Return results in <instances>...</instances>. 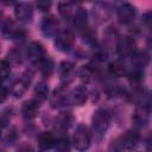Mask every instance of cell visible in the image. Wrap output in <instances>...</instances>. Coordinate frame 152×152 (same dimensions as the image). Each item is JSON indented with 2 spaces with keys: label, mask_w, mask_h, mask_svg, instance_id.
<instances>
[{
  "label": "cell",
  "mask_w": 152,
  "mask_h": 152,
  "mask_svg": "<svg viewBox=\"0 0 152 152\" xmlns=\"http://www.w3.org/2000/svg\"><path fill=\"white\" fill-rule=\"evenodd\" d=\"M139 141V134L134 131H126L116 139H114L110 144V150L113 152H124L132 150L137 146Z\"/></svg>",
  "instance_id": "1"
},
{
  "label": "cell",
  "mask_w": 152,
  "mask_h": 152,
  "mask_svg": "<svg viewBox=\"0 0 152 152\" xmlns=\"http://www.w3.org/2000/svg\"><path fill=\"white\" fill-rule=\"evenodd\" d=\"M90 142H91V134H90L88 127L82 125V124H80L76 127L75 133L72 135V145H74V147L77 151L83 152V151L89 148Z\"/></svg>",
  "instance_id": "2"
},
{
  "label": "cell",
  "mask_w": 152,
  "mask_h": 152,
  "mask_svg": "<svg viewBox=\"0 0 152 152\" xmlns=\"http://www.w3.org/2000/svg\"><path fill=\"white\" fill-rule=\"evenodd\" d=\"M91 125L96 134H104L110 125V114L106 109H97L91 118Z\"/></svg>",
  "instance_id": "3"
},
{
  "label": "cell",
  "mask_w": 152,
  "mask_h": 152,
  "mask_svg": "<svg viewBox=\"0 0 152 152\" xmlns=\"http://www.w3.org/2000/svg\"><path fill=\"white\" fill-rule=\"evenodd\" d=\"M137 43L134 38L129 36L121 37L118 43H116V53L119 57L125 58V57H132L137 51Z\"/></svg>",
  "instance_id": "4"
},
{
  "label": "cell",
  "mask_w": 152,
  "mask_h": 152,
  "mask_svg": "<svg viewBox=\"0 0 152 152\" xmlns=\"http://www.w3.org/2000/svg\"><path fill=\"white\" fill-rule=\"evenodd\" d=\"M26 57L32 64H40L45 58V48L39 42H31L26 49Z\"/></svg>",
  "instance_id": "5"
},
{
  "label": "cell",
  "mask_w": 152,
  "mask_h": 152,
  "mask_svg": "<svg viewBox=\"0 0 152 152\" xmlns=\"http://www.w3.org/2000/svg\"><path fill=\"white\" fill-rule=\"evenodd\" d=\"M75 42V36L74 32L69 28H64L61 30L57 36L55 37V45L56 49L59 51H68L71 49V46L74 45Z\"/></svg>",
  "instance_id": "6"
},
{
  "label": "cell",
  "mask_w": 152,
  "mask_h": 152,
  "mask_svg": "<svg viewBox=\"0 0 152 152\" xmlns=\"http://www.w3.org/2000/svg\"><path fill=\"white\" fill-rule=\"evenodd\" d=\"M23 28L12 19H6L2 24V36L6 39H19L24 37Z\"/></svg>",
  "instance_id": "7"
},
{
  "label": "cell",
  "mask_w": 152,
  "mask_h": 152,
  "mask_svg": "<svg viewBox=\"0 0 152 152\" xmlns=\"http://www.w3.org/2000/svg\"><path fill=\"white\" fill-rule=\"evenodd\" d=\"M14 15L15 18L24 24H27L32 20L33 17V7L28 2H18L14 6Z\"/></svg>",
  "instance_id": "8"
},
{
  "label": "cell",
  "mask_w": 152,
  "mask_h": 152,
  "mask_svg": "<svg viewBox=\"0 0 152 152\" xmlns=\"http://www.w3.org/2000/svg\"><path fill=\"white\" fill-rule=\"evenodd\" d=\"M137 14V8L129 2H124L118 8V18L122 24H129L134 20Z\"/></svg>",
  "instance_id": "9"
},
{
  "label": "cell",
  "mask_w": 152,
  "mask_h": 152,
  "mask_svg": "<svg viewBox=\"0 0 152 152\" xmlns=\"http://www.w3.org/2000/svg\"><path fill=\"white\" fill-rule=\"evenodd\" d=\"M40 30L42 33L45 37H56L58 31V20L56 19V17L53 15H48L43 19L42 25H40Z\"/></svg>",
  "instance_id": "10"
},
{
  "label": "cell",
  "mask_w": 152,
  "mask_h": 152,
  "mask_svg": "<svg viewBox=\"0 0 152 152\" xmlns=\"http://www.w3.org/2000/svg\"><path fill=\"white\" fill-rule=\"evenodd\" d=\"M72 23H74V26L80 32L87 31V28H88V14H87V11L83 7H78L74 12Z\"/></svg>",
  "instance_id": "11"
},
{
  "label": "cell",
  "mask_w": 152,
  "mask_h": 152,
  "mask_svg": "<svg viewBox=\"0 0 152 152\" xmlns=\"http://www.w3.org/2000/svg\"><path fill=\"white\" fill-rule=\"evenodd\" d=\"M31 78H32V76L27 77V74L23 75L21 78H19V80H17L15 82H13V84H12V87H11V93H12L15 97H20V96L25 93V90L27 89V87H28V84H30V82H31Z\"/></svg>",
  "instance_id": "12"
},
{
  "label": "cell",
  "mask_w": 152,
  "mask_h": 152,
  "mask_svg": "<svg viewBox=\"0 0 152 152\" xmlns=\"http://www.w3.org/2000/svg\"><path fill=\"white\" fill-rule=\"evenodd\" d=\"M87 101V89L83 86L74 88L69 95V102L76 106H82Z\"/></svg>",
  "instance_id": "13"
},
{
  "label": "cell",
  "mask_w": 152,
  "mask_h": 152,
  "mask_svg": "<svg viewBox=\"0 0 152 152\" xmlns=\"http://www.w3.org/2000/svg\"><path fill=\"white\" fill-rule=\"evenodd\" d=\"M39 112V104L34 100L25 101L21 106V115L25 119H33L38 115Z\"/></svg>",
  "instance_id": "14"
},
{
  "label": "cell",
  "mask_w": 152,
  "mask_h": 152,
  "mask_svg": "<svg viewBox=\"0 0 152 152\" xmlns=\"http://www.w3.org/2000/svg\"><path fill=\"white\" fill-rule=\"evenodd\" d=\"M50 102H51V106L53 108L62 107V106H65L69 102V96L63 90V88H58V89L53 90V93L50 97Z\"/></svg>",
  "instance_id": "15"
},
{
  "label": "cell",
  "mask_w": 152,
  "mask_h": 152,
  "mask_svg": "<svg viewBox=\"0 0 152 152\" xmlns=\"http://www.w3.org/2000/svg\"><path fill=\"white\" fill-rule=\"evenodd\" d=\"M150 55L146 51H138L132 56V65L135 70H142V68L148 63Z\"/></svg>",
  "instance_id": "16"
},
{
  "label": "cell",
  "mask_w": 152,
  "mask_h": 152,
  "mask_svg": "<svg viewBox=\"0 0 152 152\" xmlns=\"http://www.w3.org/2000/svg\"><path fill=\"white\" fill-rule=\"evenodd\" d=\"M74 64L71 62H68V61H64V62H61L59 65H58V72L61 75V78L64 81H70L72 78V75H74Z\"/></svg>",
  "instance_id": "17"
},
{
  "label": "cell",
  "mask_w": 152,
  "mask_h": 152,
  "mask_svg": "<svg viewBox=\"0 0 152 152\" xmlns=\"http://www.w3.org/2000/svg\"><path fill=\"white\" fill-rule=\"evenodd\" d=\"M38 142H39V146H40L42 150H49V148H51V147L55 146L56 138H55V135H53L52 132H43L39 135Z\"/></svg>",
  "instance_id": "18"
},
{
  "label": "cell",
  "mask_w": 152,
  "mask_h": 152,
  "mask_svg": "<svg viewBox=\"0 0 152 152\" xmlns=\"http://www.w3.org/2000/svg\"><path fill=\"white\" fill-rule=\"evenodd\" d=\"M148 109L144 106V107H139L135 109L134 114H133V121L135 122V125L142 127L147 124V120H148Z\"/></svg>",
  "instance_id": "19"
},
{
  "label": "cell",
  "mask_w": 152,
  "mask_h": 152,
  "mask_svg": "<svg viewBox=\"0 0 152 152\" xmlns=\"http://www.w3.org/2000/svg\"><path fill=\"white\" fill-rule=\"evenodd\" d=\"M109 72L115 77H121L126 75V65L121 61H114L108 66Z\"/></svg>",
  "instance_id": "20"
},
{
  "label": "cell",
  "mask_w": 152,
  "mask_h": 152,
  "mask_svg": "<svg viewBox=\"0 0 152 152\" xmlns=\"http://www.w3.org/2000/svg\"><path fill=\"white\" fill-rule=\"evenodd\" d=\"M72 118L69 113H62L57 119H56V128L61 129V131H64L69 126H70V122H71Z\"/></svg>",
  "instance_id": "21"
},
{
  "label": "cell",
  "mask_w": 152,
  "mask_h": 152,
  "mask_svg": "<svg viewBox=\"0 0 152 152\" xmlns=\"http://www.w3.org/2000/svg\"><path fill=\"white\" fill-rule=\"evenodd\" d=\"M58 12L59 14L65 18V19H69L74 15V7H72V4L71 2H59L58 4Z\"/></svg>",
  "instance_id": "22"
},
{
  "label": "cell",
  "mask_w": 152,
  "mask_h": 152,
  "mask_svg": "<svg viewBox=\"0 0 152 152\" xmlns=\"http://www.w3.org/2000/svg\"><path fill=\"white\" fill-rule=\"evenodd\" d=\"M48 94H49V88L44 82H39L37 83L36 88H34V95L38 99V101H44L48 99Z\"/></svg>",
  "instance_id": "23"
},
{
  "label": "cell",
  "mask_w": 152,
  "mask_h": 152,
  "mask_svg": "<svg viewBox=\"0 0 152 152\" xmlns=\"http://www.w3.org/2000/svg\"><path fill=\"white\" fill-rule=\"evenodd\" d=\"M40 66V71H42V74L45 76V77H49L51 74H52V71H53V61L51 59V58H49V57H46L40 64H39Z\"/></svg>",
  "instance_id": "24"
},
{
  "label": "cell",
  "mask_w": 152,
  "mask_h": 152,
  "mask_svg": "<svg viewBox=\"0 0 152 152\" xmlns=\"http://www.w3.org/2000/svg\"><path fill=\"white\" fill-rule=\"evenodd\" d=\"M55 148L56 152H69L70 150V145H69V140L66 137H61L56 140L55 144Z\"/></svg>",
  "instance_id": "25"
},
{
  "label": "cell",
  "mask_w": 152,
  "mask_h": 152,
  "mask_svg": "<svg viewBox=\"0 0 152 152\" xmlns=\"http://www.w3.org/2000/svg\"><path fill=\"white\" fill-rule=\"evenodd\" d=\"M0 71H1V78L2 81H5L8 76H10V71H11V64L7 59H2L0 63Z\"/></svg>",
  "instance_id": "26"
},
{
  "label": "cell",
  "mask_w": 152,
  "mask_h": 152,
  "mask_svg": "<svg viewBox=\"0 0 152 152\" xmlns=\"http://www.w3.org/2000/svg\"><path fill=\"white\" fill-rule=\"evenodd\" d=\"M17 152H36V151H34V148L30 144L24 142V144L19 145V147L17 148Z\"/></svg>",
  "instance_id": "27"
},
{
  "label": "cell",
  "mask_w": 152,
  "mask_h": 152,
  "mask_svg": "<svg viewBox=\"0 0 152 152\" xmlns=\"http://www.w3.org/2000/svg\"><path fill=\"white\" fill-rule=\"evenodd\" d=\"M37 7H38L42 12H46V11L50 10L51 2H50V1H38V2H37Z\"/></svg>",
  "instance_id": "28"
},
{
  "label": "cell",
  "mask_w": 152,
  "mask_h": 152,
  "mask_svg": "<svg viewBox=\"0 0 152 152\" xmlns=\"http://www.w3.org/2000/svg\"><path fill=\"white\" fill-rule=\"evenodd\" d=\"M142 23H144L150 30H152V12H148V13H146V14L142 17Z\"/></svg>",
  "instance_id": "29"
},
{
  "label": "cell",
  "mask_w": 152,
  "mask_h": 152,
  "mask_svg": "<svg viewBox=\"0 0 152 152\" xmlns=\"http://www.w3.org/2000/svg\"><path fill=\"white\" fill-rule=\"evenodd\" d=\"M145 107L148 109V112H152V91H150V93H148V95H147Z\"/></svg>",
  "instance_id": "30"
},
{
  "label": "cell",
  "mask_w": 152,
  "mask_h": 152,
  "mask_svg": "<svg viewBox=\"0 0 152 152\" xmlns=\"http://www.w3.org/2000/svg\"><path fill=\"white\" fill-rule=\"evenodd\" d=\"M147 45L150 49H152V30H150V34L147 37Z\"/></svg>",
  "instance_id": "31"
},
{
  "label": "cell",
  "mask_w": 152,
  "mask_h": 152,
  "mask_svg": "<svg viewBox=\"0 0 152 152\" xmlns=\"http://www.w3.org/2000/svg\"><path fill=\"white\" fill-rule=\"evenodd\" d=\"M6 95H7V91H6V89H5V88H2V99H1V101H2V102L5 101Z\"/></svg>",
  "instance_id": "32"
}]
</instances>
